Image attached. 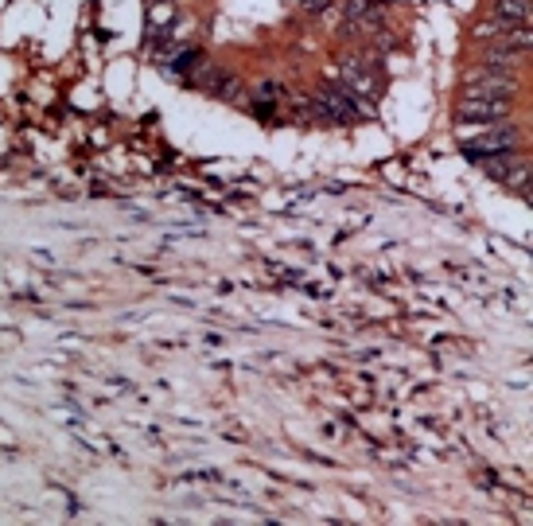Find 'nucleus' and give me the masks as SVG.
Here are the masks:
<instances>
[{
    "label": "nucleus",
    "instance_id": "8",
    "mask_svg": "<svg viewBox=\"0 0 533 526\" xmlns=\"http://www.w3.org/2000/svg\"><path fill=\"white\" fill-rule=\"evenodd\" d=\"M331 8H335V0H304L307 16H319V12H331Z\"/></svg>",
    "mask_w": 533,
    "mask_h": 526
},
{
    "label": "nucleus",
    "instance_id": "4",
    "mask_svg": "<svg viewBox=\"0 0 533 526\" xmlns=\"http://www.w3.org/2000/svg\"><path fill=\"white\" fill-rule=\"evenodd\" d=\"M491 20L506 23V28H529L533 0H491Z\"/></svg>",
    "mask_w": 533,
    "mask_h": 526
},
{
    "label": "nucleus",
    "instance_id": "1",
    "mask_svg": "<svg viewBox=\"0 0 533 526\" xmlns=\"http://www.w3.org/2000/svg\"><path fill=\"white\" fill-rule=\"evenodd\" d=\"M518 110L514 86H464L456 98V125H479L487 129L494 121H511Z\"/></svg>",
    "mask_w": 533,
    "mask_h": 526
},
{
    "label": "nucleus",
    "instance_id": "2",
    "mask_svg": "<svg viewBox=\"0 0 533 526\" xmlns=\"http://www.w3.org/2000/svg\"><path fill=\"white\" fill-rule=\"evenodd\" d=\"M522 125H502V121H494L487 129H479L475 137H464L459 140V148H464V156L471 164H479V160H487L494 156V152H511V148H522Z\"/></svg>",
    "mask_w": 533,
    "mask_h": 526
},
{
    "label": "nucleus",
    "instance_id": "3",
    "mask_svg": "<svg viewBox=\"0 0 533 526\" xmlns=\"http://www.w3.org/2000/svg\"><path fill=\"white\" fill-rule=\"evenodd\" d=\"M370 113V105L362 102V94H354L351 86H324L315 94V117L319 121H354V117Z\"/></svg>",
    "mask_w": 533,
    "mask_h": 526
},
{
    "label": "nucleus",
    "instance_id": "6",
    "mask_svg": "<svg viewBox=\"0 0 533 526\" xmlns=\"http://www.w3.org/2000/svg\"><path fill=\"white\" fill-rule=\"evenodd\" d=\"M207 63V55L199 51V47H187V51L180 55H172L168 63H164V75H172V78H187V75H195L199 67Z\"/></svg>",
    "mask_w": 533,
    "mask_h": 526
},
{
    "label": "nucleus",
    "instance_id": "5",
    "mask_svg": "<svg viewBox=\"0 0 533 526\" xmlns=\"http://www.w3.org/2000/svg\"><path fill=\"white\" fill-rule=\"evenodd\" d=\"M526 160V152L522 148H511V152H494V156H487V160H479V168H483V175H491V180H506L518 164Z\"/></svg>",
    "mask_w": 533,
    "mask_h": 526
},
{
    "label": "nucleus",
    "instance_id": "7",
    "mask_svg": "<svg viewBox=\"0 0 533 526\" xmlns=\"http://www.w3.org/2000/svg\"><path fill=\"white\" fill-rule=\"evenodd\" d=\"M280 102H284V86H280V82H265V86L253 90V113L262 117V121H269L272 110H277Z\"/></svg>",
    "mask_w": 533,
    "mask_h": 526
}]
</instances>
